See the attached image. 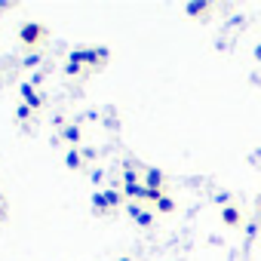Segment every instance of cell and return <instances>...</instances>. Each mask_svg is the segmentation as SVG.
Instances as JSON below:
<instances>
[{
    "label": "cell",
    "mask_w": 261,
    "mask_h": 261,
    "mask_svg": "<svg viewBox=\"0 0 261 261\" xmlns=\"http://www.w3.org/2000/svg\"><path fill=\"white\" fill-rule=\"evenodd\" d=\"M108 49L105 46H80V49H71V62H77V65H83V68H101L105 62H108Z\"/></svg>",
    "instance_id": "1"
},
{
    "label": "cell",
    "mask_w": 261,
    "mask_h": 261,
    "mask_svg": "<svg viewBox=\"0 0 261 261\" xmlns=\"http://www.w3.org/2000/svg\"><path fill=\"white\" fill-rule=\"evenodd\" d=\"M46 34H49L46 25H43V22H34V19H31V22H22V28H19V40H22V46L31 49V53H37V46L46 40Z\"/></svg>",
    "instance_id": "2"
},
{
    "label": "cell",
    "mask_w": 261,
    "mask_h": 261,
    "mask_svg": "<svg viewBox=\"0 0 261 261\" xmlns=\"http://www.w3.org/2000/svg\"><path fill=\"white\" fill-rule=\"evenodd\" d=\"M126 215L133 218L139 227H145V230H151V227H154V221H157V212L145 209L142 203H126Z\"/></svg>",
    "instance_id": "3"
},
{
    "label": "cell",
    "mask_w": 261,
    "mask_h": 261,
    "mask_svg": "<svg viewBox=\"0 0 261 261\" xmlns=\"http://www.w3.org/2000/svg\"><path fill=\"white\" fill-rule=\"evenodd\" d=\"M19 95H22V105H28V108L34 111V114H37V111H40V108L46 105L43 92H40L37 86H31V83H22V86H19Z\"/></svg>",
    "instance_id": "4"
},
{
    "label": "cell",
    "mask_w": 261,
    "mask_h": 261,
    "mask_svg": "<svg viewBox=\"0 0 261 261\" xmlns=\"http://www.w3.org/2000/svg\"><path fill=\"white\" fill-rule=\"evenodd\" d=\"M142 181H145V188H151V191H166V185H169L166 172L157 169V166H148V169L142 172Z\"/></svg>",
    "instance_id": "5"
},
{
    "label": "cell",
    "mask_w": 261,
    "mask_h": 261,
    "mask_svg": "<svg viewBox=\"0 0 261 261\" xmlns=\"http://www.w3.org/2000/svg\"><path fill=\"white\" fill-rule=\"evenodd\" d=\"M243 221H246V215H243V209L237 203H230V206L221 209V224L224 227H243Z\"/></svg>",
    "instance_id": "6"
},
{
    "label": "cell",
    "mask_w": 261,
    "mask_h": 261,
    "mask_svg": "<svg viewBox=\"0 0 261 261\" xmlns=\"http://www.w3.org/2000/svg\"><path fill=\"white\" fill-rule=\"evenodd\" d=\"M59 139H62L65 145H71V148H80V142H83V129H80L77 123H65Z\"/></svg>",
    "instance_id": "7"
},
{
    "label": "cell",
    "mask_w": 261,
    "mask_h": 261,
    "mask_svg": "<svg viewBox=\"0 0 261 261\" xmlns=\"http://www.w3.org/2000/svg\"><path fill=\"white\" fill-rule=\"evenodd\" d=\"M136 181H142L139 163H136V160H123V169H120V185H136Z\"/></svg>",
    "instance_id": "8"
},
{
    "label": "cell",
    "mask_w": 261,
    "mask_h": 261,
    "mask_svg": "<svg viewBox=\"0 0 261 261\" xmlns=\"http://www.w3.org/2000/svg\"><path fill=\"white\" fill-rule=\"evenodd\" d=\"M209 10H212V7L206 4V0H194V4H185V7H181V13H185L188 19H200V16H206Z\"/></svg>",
    "instance_id": "9"
},
{
    "label": "cell",
    "mask_w": 261,
    "mask_h": 261,
    "mask_svg": "<svg viewBox=\"0 0 261 261\" xmlns=\"http://www.w3.org/2000/svg\"><path fill=\"white\" fill-rule=\"evenodd\" d=\"M83 163H86V160H83V151H80V148H68V154H65V166H68L71 172H80Z\"/></svg>",
    "instance_id": "10"
},
{
    "label": "cell",
    "mask_w": 261,
    "mask_h": 261,
    "mask_svg": "<svg viewBox=\"0 0 261 261\" xmlns=\"http://www.w3.org/2000/svg\"><path fill=\"white\" fill-rule=\"evenodd\" d=\"M101 194H105V200H108L111 212H114L117 206H123V203H126V197H123V191H120V188H105Z\"/></svg>",
    "instance_id": "11"
},
{
    "label": "cell",
    "mask_w": 261,
    "mask_h": 261,
    "mask_svg": "<svg viewBox=\"0 0 261 261\" xmlns=\"http://www.w3.org/2000/svg\"><path fill=\"white\" fill-rule=\"evenodd\" d=\"M89 203H92V212H95V215H108V212H111V206H108V200H105L101 191H95Z\"/></svg>",
    "instance_id": "12"
},
{
    "label": "cell",
    "mask_w": 261,
    "mask_h": 261,
    "mask_svg": "<svg viewBox=\"0 0 261 261\" xmlns=\"http://www.w3.org/2000/svg\"><path fill=\"white\" fill-rule=\"evenodd\" d=\"M154 212H160V215H172V212H175V200H172L169 194H163V197L154 203Z\"/></svg>",
    "instance_id": "13"
},
{
    "label": "cell",
    "mask_w": 261,
    "mask_h": 261,
    "mask_svg": "<svg viewBox=\"0 0 261 261\" xmlns=\"http://www.w3.org/2000/svg\"><path fill=\"white\" fill-rule=\"evenodd\" d=\"M62 71H65V77H80V74H83V71H86V68H83V65H77V62H71V59H68V62H65V65H62Z\"/></svg>",
    "instance_id": "14"
},
{
    "label": "cell",
    "mask_w": 261,
    "mask_h": 261,
    "mask_svg": "<svg viewBox=\"0 0 261 261\" xmlns=\"http://www.w3.org/2000/svg\"><path fill=\"white\" fill-rule=\"evenodd\" d=\"M37 65H40V49H37V53H28V56H25V62H22V68H28V71H31V68H37Z\"/></svg>",
    "instance_id": "15"
},
{
    "label": "cell",
    "mask_w": 261,
    "mask_h": 261,
    "mask_svg": "<svg viewBox=\"0 0 261 261\" xmlns=\"http://www.w3.org/2000/svg\"><path fill=\"white\" fill-rule=\"evenodd\" d=\"M31 117H34V111H31L28 105H19V108H16V120H19V123H25V120H31Z\"/></svg>",
    "instance_id": "16"
},
{
    "label": "cell",
    "mask_w": 261,
    "mask_h": 261,
    "mask_svg": "<svg viewBox=\"0 0 261 261\" xmlns=\"http://www.w3.org/2000/svg\"><path fill=\"white\" fill-rule=\"evenodd\" d=\"M215 203H218L221 209H224V206H230V194H227V191H218V194H215Z\"/></svg>",
    "instance_id": "17"
},
{
    "label": "cell",
    "mask_w": 261,
    "mask_h": 261,
    "mask_svg": "<svg viewBox=\"0 0 261 261\" xmlns=\"http://www.w3.org/2000/svg\"><path fill=\"white\" fill-rule=\"evenodd\" d=\"M255 230H258V221H252V224L246 227V243H252V240H255Z\"/></svg>",
    "instance_id": "18"
},
{
    "label": "cell",
    "mask_w": 261,
    "mask_h": 261,
    "mask_svg": "<svg viewBox=\"0 0 261 261\" xmlns=\"http://www.w3.org/2000/svg\"><path fill=\"white\" fill-rule=\"evenodd\" d=\"M80 151H83V160H95V157H98L95 148H80Z\"/></svg>",
    "instance_id": "19"
},
{
    "label": "cell",
    "mask_w": 261,
    "mask_h": 261,
    "mask_svg": "<svg viewBox=\"0 0 261 261\" xmlns=\"http://www.w3.org/2000/svg\"><path fill=\"white\" fill-rule=\"evenodd\" d=\"M7 212H10V209H7V203L0 200V221H7Z\"/></svg>",
    "instance_id": "20"
},
{
    "label": "cell",
    "mask_w": 261,
    "mask_h": 261,
    "mask_svg": "<svg viewBox=\"0 0 261 261\" xmlns=\"http://www.w3.org/2000/svg\"><path fill=\"white\" fill-rule=\"evenodd\" d=\"M101 175H105L101 169H92V172H89V178H92V181H101Z\"/></svg>",
    "instance_id": "21"
},
{
    "label": "cell",
    "mask_w": 261,
    "mask_h": 261,
    "mask_svg": "<svg viewBox=\"0 0 261 261\" xmlns=\"http://www.w3.org/2000/svg\"><path fill=\"white\" fill-rule=\"evenodd\" d=\"M255 59H258V62H261V43H258V46H255Z\"/></svg>",
    "instance_id": "22"
},
{
    "label": "cell",
    "mask_w": 261,
    "mask_h": 261,
    "mask_svg": "<svg viewBox=\"0 0 261 261\" xmlns=\"http://www.w3.org/2000/svg\"><path fill=\"white\" fill-rule=\"evenodd\" d=\"M258 221H261V194H258Z\"/></svg>",
    "instance_id": "23"
},
{
    "label": "cell",
    "mask_w": 261,
    "mask_h": 261,
    "mask_svg": "<svg viewBox=\"0 0 261 261\" xmlns=\"http://www.w3.org/2000/svg\"><path fill=\"white\" fill-rule=\"evenodd\" d=\"M117 261H133V258H129V255H120V258H117Z\"/></svg>",
    "instance_id": "24"
},
{
    "label": "cell",
    "mask_w": 261,
    "mask_h": 261,
    "mask_svg": "<svg viewBox=\"0 0 261 261\" xmlns=\"http://www.w3.org/2000/svg\"><path fill=\"white\" fill-rule=\"evenodd\" d=\"M258 157H261V148H258Z\"/></svg>",
    "instance_id": "25"
}]
</instances>
